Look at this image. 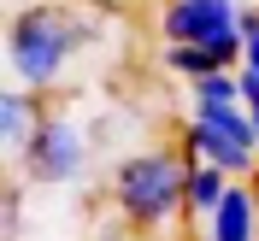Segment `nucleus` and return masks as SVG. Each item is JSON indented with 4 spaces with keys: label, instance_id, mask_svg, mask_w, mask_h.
<instances>
[{
    "label": "nucleus",
    "instance_id": "f257e3e1",
    "mask_svg": "<svg viewBox=\"0 0 259 241\" xmlns=\"http://www.w3.org/2000/svg\"><path fill=\"white\" fill-rule=\"evenodd\" d=\"M89 18L65 12V6H53V0H35V6H24V12H12V24H6V65H12V82H24L30 94H48L53 82L65 77V65L82 53V41H89Z\"/></svg>",
    "mask_w": 259,
    "mask_h": 241
},
{
    "label": "nucleus",
    "instance_id": "f03ea898",
    "mask_svg": "<svg viewBox=\"0 0 259 241\" xmlns=\"http://www.w3.org/2000/svg\"><path fill=\"white\" fill-rule=\"evenodd\" d=\"M112 200L136 229H159L177 206H189V165L165 147H147V153H130L112 171Z\"/></svg>",
    "mask_w": 259,
    "mask_h": 241
},
{
    "label": "nucleus",
    "instance_id": "7ed1b4c3",
    "mask_svg": "<svg viewBox=\"0 0 259 241\" xmlns=\"http://www.w3.org/2000/svg\"><path fill=\"white\" fill-rule=\"evenodd\" d=\"M183 147H189V159L224 165L236 182L259 165V135H253L247 106H200V112H189V124H183Z\"/></svg>",
    "mask_w": 259,
    "mask_h": 241
},
{
    "label": "nucleus",
    "instance_id": "20e7f679",
    "mask_svg": "<svg viewBox=\"0 0 259 241\" xmlns=\"http://www.w3.org/2000/svg\"><path fill=\"white\" fill-rule=\"evenodd\" d=\"M18 165H24L30 182H41V188H65V182H77L82 165H89V135H82V124L71 112H48Z\"/></svg>",
    "mask_w": 259,
    "mask_h": 241
},
{
    "label": "nucleus",
    "instance_id": "39448f33",
    "mask_svg": "<svg viewBox=\"0 0 259 241\" xmlns=\"http://www.w3.org/2000/svg\"><path fill=\"white\" fill-rule=\"evenodd\" d=\"M165 47H194V41H224L242 35V0H165Z\"/></svg>",
    "mask_w": 259,
    "mask_h": 241
},
{
    "label": "nucleus",
    "instance_id": "423d86ee",
    "mask_svg": "<svg viewBox=\"0 0 259 241\" xmlns=\"http://www.w3.org/2000/svg\"><path fill=\"white\" fill-rule=\"evenodd\" d=\"M247 41L242 35H224V41H194V47H165V71L177 77H212V71H242Z\"/></svg>",
    "mask_w": 259,
    "mask_h": 241
},
{
    "label": "nucleus",
    "instance_id": "0eeeda50",
    "mask_svg": "<svg viewBox=\"0 0 259 241\" xmlns=\"http://www.w3.org/2000/svg\"><path fill=\"white\" fill-rule=\"evenodd\" d=\"M41 94H30L24 82H12L6 94H0V147H6V159H24V147H30V135L41 129Z\"/></svg>",
    "mask_w": 259,
    "mask_h": 241
},
{
    "label": "nucleus",
    "instance_id": "6e6552de",
    "mask_svg": "<svg viewBox=\"0 0 259 241\" xmlns=\"http://www.w3.org/2000/svg\"><path fill=\"white\" fill-rule=\"evenodd\" d=\"M206 241H259V200L242 182H230V194L206 218Z\"/></svg>",
    "mask_w": 259,
    "mask_h": 241
},
{
    "label": "nucleus",
    "instance_id": "1a4fd4ad",
    "mask_svg": "<svg viewBox=\"0 0 259 241\" xmlns=\"http://www.w3.org/2000/svg\"><path fill=\"white\" fill-rule=\"evenodd\" d=\"M230 171L224 165H206V159H189V212H200V218H212L218 212V200L230 194Z\"/></svg>",
    "mask_w": 259,
    "mask_h": 241
},
{
    "label": "nucleus",
    "instance_id": "9d476101",
    "mask_svg": "<svg viewBox=\"0 0 259 241\" xmlns=\"http://www.w3.org/2000/svg\"><path fill=\"white\" fill-rule=\"evenodd\" d=\"M200 106H242V77H236V71L194 77L189 82V112H200Z\"/></svg>",
    "mask_w": 259,
    "mask_h": 241
},
{
    "label": "nucleus",
    "instance_id": "9b49d317",
    "mask_svg": "<svg viewBox=\"0 0 259 241\" xmlns=\"http://www.w3.org/2000/svg\"><path fill=\"white\" fill-rule=\"evenodd\" d=\"M236 77H242V106H247V118H253V135H259V71H236Z\"/></svg>",
    "mask_w": 259,
    "mask_h": 241
}]
</instances>
